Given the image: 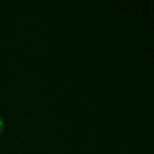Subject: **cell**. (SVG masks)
<instances>
[{
	"label": "cell",
	"mask_w": 154,
	"mask_h": 154,
	"mask_svg": "<svg viewBox=\"0 0 154 154\" xmlns=\"http://www.w3.org/2000/svg\"><path fill=\"white\" fill-rule=\"evenodd\" d=\"M2 129H4V119H2V117L0 116V134H1Z\"/></svg>",
	"instance_id": "1"
}]
</instances>
